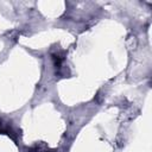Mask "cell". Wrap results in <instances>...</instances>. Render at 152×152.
Returning a JSON list of instances; mask_svg holds the SVG:
<instances>
[{"label":"cell","instance_id":"cell-2","mask_svg":"<svg viewBox=\"0 0 152 152\" xmlns=\"http://www.w3.org/2000/svg\"><path fill=\"white\" fill-rule=\"evenodd\" d=\"M32 151H34V152H48L49 151V147L44 142H38V144H36L33 146Z\"/></svg>","mask_w":152,"mask_h":152},{"label":"cell","instance_id":"cell-3","mask_svg":"<svg viewBox=\"0 0 152 152\" xmlns=\"http://www.w3.org/2000/svg\"><path fill=\"white\" fill-rule=\"evenodd\" d=\"M52 59H53V64H55V66H56V68H59L63 58H62L61 56H58V55H53V56H52Z\"/></svg>","mask_w":152,"mask_h":152},{"label":"cell","instance_id":"cell-1","mask_svg":"<svg viewBox=\"0 0 152 152\" xmlns=\"http://www.w3.org/2000/svg\"><path fill=\"white\" fill-rule=\"evenodd\" d=\"M0 133L1 134H7V135H11L12 138H14V132L11 128V126L4 124L2 121H0Z\"/></svg>","mask_w":152,"mask_h":152}]
</instances>
